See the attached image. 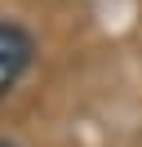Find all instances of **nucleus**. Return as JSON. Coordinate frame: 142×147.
Returning a JSON list of instances; mask_svg holds the SVG:
<instances>
[{"label": "nucleus", "instance_id": "1", "mask_svg": "<svg viewBox=\"0 0 142 147\" xmlns=\"http://www.w3.org/2000/svg\"><path fill=\"white\" fill-rule=\"evenodd\" d=\"M31 54H36L31 36H27L18 22H5V18H0V98H5V94L27 76Z\"/></svg>", "mask_w": 142, "mask_h": 147}, {"label": "nucleus", "instance_id": "2", "mask_svg": "<svg viewBox=\"0 0 142 147\" xmlns=\"http://www.w3.org/2000/svg\"><path fill=\"white\" fill-rule=\"evenodd\" d=\"M0 147H18V143H9V138H0Z\"/></svg>", "mask_w": 142, "mask_h": 147}]
</instances>
